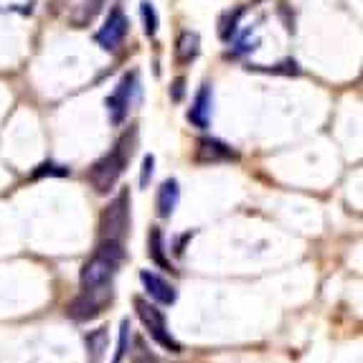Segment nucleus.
Returning a JSON list of instances; mask_svg holds the SVG:
<instances>
[{"label":"nucleus","mask_w":363,"mask_h":363,"mask_svg":"<svg viewBox=\"0 0 363 363\" xmlns=\"http://www.w3.org/2000/svg\"><path fill=\"white\" fill-rule=\"evenodd\" d=\"M135 143H138V130L133 128L117 140L115 147H112L107 155H102L97 163L89 168V183L97 194L104 196L117 186L120 176L125 173V168H128L130 160H133Z\"/></svg>","instance_id":"nucleus-1"},{"label":"nucleus","mask_w":363,"mask_h":363,"mask_svg":"<svg viewBox=\"0 0 363 363\" xmlns=\"http://www.w3.org/2000/svg\"><path fill=\"white\" fill-rule=\"evenodd\" d=\"M122 259H125L122 242L102 239L97 244V249H94V255L82 267V290H104V287H112V279H115Z\"/></svg>","instance_id":"nucleus-2"},{"label":"nucleus","mask_w":363,"mask_h":363,"mask_svg":"<svg viewBox=\"0 0 363 363\" xmlns=\"http://www.w3.org/2000/svg\"><path fill=\"white\" fill-rule=\"evenodd\" d=\"M135 313H138V318L143 320V325L147 328V333L157 345H163L170 353H181V343L170 335L163 310H157V305H152L145 297H135Z\"/></svg>","instance_id":"nucleus-3"},{"label":"nucleus","mask_w":363,"mask_h":363,"mask_svg":"<svg viewBox=\"0 0 363 363\" xmlns=\"http://www.w3.org/2000/svg\"><path fill=\"white\" fill-rule=\"evenodd\" d=\"M140 94V74L138 72H128L125 77L117 82L115 91L107 97V115L109 122L120 128L122 122L128 120L130 109H133V102Z\"/></svg>","instance_id":"nucleus-4"},{"label":"nucleus","mask_w":363,"mask_h":363,"mask_svg":"<svg viewBox=\"0 0 363 363\" xmlns=\"http://www.w3.org/2000/svg\"><path fill=\"white\" fill-rule=\"evenodd\" d=\"M130 229V191H122L102 213V221H99V231H102V239H115L122 242L125 234Z\"/></svg>","instance_id":"nucleus-5"},{"label":"nucleus","mask_w":363,"mask_h":363,"mask_svg":"<svg viewBox=\"0 0 363 363\" xmlns=\"http://www.w3.org/2000/svg\"><path fill=\"white\" fill-rule=\"evenodd\" d=\"M109 303H112V287H104V290H82V295L72 300L67 313L72 320L86 323L91 318H97Z\"/></svg>","instance_id":"nucleus-6"},{"label":"nucleus","mask_w":363,"mask_h":363,"mask_svg":"<svg viewBox=\"0 0 363 363\" xmlns=\"http://www.w3.org/2000/svg\"><path fill=\"white\" fill-rule=\"evenodd\" d=\"M130 30V21L128 16L122 13L120 6L109 8V16L107 21H104V26L97 30V43L102 46L104 51H117L122 46V41H125V36H128Z\"/></svg>","instance_id":"nucleus-7"},{"label":"nucleus","mask_w":363,"mask_h":363,"mask_svg":"<svg viewBox=\"0 0 363 363\" xmlns=\"http://www.w3.org/2000/svg\"><path fill=\"white\" fill-rule=\"evenodd\" d=\"M213 117V89L211 84H203L199 91H196V99L188 109V122L196 125L199 130H206L211 125Z\"/></svg>","instance_id":"nucleus-8"},{"label":"nucleus","mask_w":363,"mask_h":363,"mask_svg":"<svg viewBox=\"0 0 363 363\" xmlns=\"http://www.w3.org/2000/svg\"><path fill=\"white\" fill-rule=\"evenodd\" d=\"M236 160V152L216 138H201L196 145V163H229Z\"/></svg>","instance_id":"nucleus-9"},{"label":"nucleus","mask_w":363,"mask_h":363,"mask_svg":"<svg viewBox=\"0 0 363 363\" xmlns=\"http://www.w3.org/2000/svg\"><path fill=\"white\" fill-rule=\"evenodd\" d=\"M140 282H143L145 292L152 297V300H155V303H160V305H173V303H176V297H178L176 287L170 285L165 277H160V274L140 272Z\"/></svg>","instance_id":"nucleus-10"},{"label":"nucleus","mask_w":363,"mask_h":363,"mask_svg":"<svg viewBox=\"0 0 363 363\" xmlns=\"http://www.w3.org/2000/svg\"><path fill=\"white\" fill-rule=\"evenodd\" d=\"M178 201H181V188H178L176 178H168L163 181V186L157 188V199H155V206H157V216L160 218H170L173 211H176Z\"/></svg>","instance_id":"nucleus-11"},{"label":"nucleus","mask_w":363,"mask_h":363,"mask_svg":"<svg viewBox=\"0 0 363 363\" xmlns=\"http://www.w3.org/2000/svg\"><path fill=\"white\" fill-rule=\"evenodd\" d=\"M201 51V38L194 30H183L176 41V59L178 64H191Z\"/></svg>","instance_id":"nucleus-12"},{"label":"nucleus","mask_w":363,"mask_h":363,"mask_svg":"<svg viewBox=\"0 0 363 363\" xmlns=\"http://www.w3.org/2000/svg\"><path fill=\"white\" fill-rule=\"evenodd\" d=\"M104 351H107V330H104V328L91 330V333L86 335V356H89V361L99 363L104 356Z\"/></svg>","instance_id":"nucleus-13"},{"label":"nucleus","mask_w":363,"mask_h":363,"mask_svg":"<svg viewBox=\"0 0 363 363\" xmlns=\"http://www.w3.org/2000/svg\"><path fill=\"white\" fill-rule=\"evenodd\" d=\"M147 252H150V257H152V262L155 264H160V267H165L168 269V259H165V244H163V231L160 229H152L150 231V239H147Z\"/></svg>","instance_id":"nucleus-14"},{"label":"nucleus","mask_w":363,"mask_h":363,"mask_svg":"<svg viewBox=\"0 0 363 363\" xmlns=\"http://www.w3.org/2000/svg\"><path fill=\"white\" fill-rule=\"evenodd\" d=\"M102 6H104V0H84V6L79 8V13L74 16V26H77V28H84L86 23H91L94 16L102 11Z\"/></svg>","instance_id":"nucleus-15"},{"label":"nucleus","mask_w":363,"mask_h":363,"mask_svg":"<svg viewBox=\"0 0 363 363\" xmlns=\"http://www.w3.org/2000/svg\"><path fill=\"white\" fill-rule=\"evenodd\" d=\"M244 16V8H236L234 13H226L221 18V28H218V36L221 41H231L236 36V26H239V18Z\"/></svg>","instance_id":"nucleus-16"},{"label":"nucleus","mask_w":363,"mask_h":363,"mask_svg":"<svg viewBox=\"0 0 363 363\" xmlns=\"http://www.w3.org/2000/svg\"><path fill=\"white\" fill-rule=\"evenodd\" d=\"M140 13H143V23H145V36H155L157 33V11L150 0H143L140 3Z\"/></svg>","instance_id":"nucleus-17"},{"label":"nucleus","mask_w":363,"mask_h":363,"mask_svg":"<svg viewBox=\"0 0 363 363\" xmlns=\"http://www.w3.org/2000/svg\"><path fill=\"white\" fill-rule=\"evenodd\" d=\"M128 345H130V320L125 318L120 325V340H117V353H115V361L112 363L125 361V356H128Z\"/></svg>","instance_id":"nucleus-18"},{"label":"nucleus","mask_w":363,"mask_h":363,"mask_svg":"<svg viewBox=\"0 0 363 363\" xmlns=\"http://www.w3.org/2000/svg\"><path fill=\"white\" fill-rule=\"evenodd\" d=\"M69 170L61 168V165H54V163H43L38 165V170L33 173V178H41V176H67Z\"/></svg>","instance_id":"nucleus-19"},{"label":"nucleus","mask_w":363,"mask_h":363,"mask_svg":"<svg viewBox=\"0 0 363 363\" xmlns=\"http://www.w3.org/2000/svg\"><path fill=\"white\" fill-rule=\"evenodd\" d=\"M152 168H155V157L145 155V160H143V176H140V186H143V188H147V183H150Z\"/></svg>","instance_id":"nucleus-20"},{"label":"nucleus","mask_w":363,"mask_h":363,"mask_svg":"<svg viewBox=\"0 0 363 363\" xmlns=\"http://www.w3.org/2000/svg\"><path fill=\"white\" fill-rule=\"evenodd\" d=\"M183 86H186V79L178 77L176 82H173V89H170V97H173V102H181V99H183Z\"/></svg>","instance_id":"nucleus-21"},{"label":"nucleus","mask_w":363,"mask_h":363,"mask_svg":"<svg viewBox=\"0 0 363 363\" xmlns=\"http://www.w3.org/2000/svg\"><path fill=\"white\" fill-rule=\"evenodd\" d=\"M135 363H155V358L143 348V343L138 345V356H135Z\"/></svg>","instance_id":"nucleus-22"}]
</instances>
